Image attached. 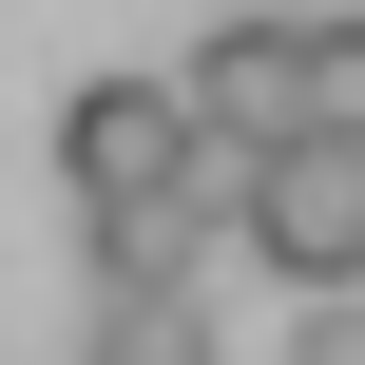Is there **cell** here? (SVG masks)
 Instances as JSON below:
<instances>
[{"mask_svg":"<svg viewBox=\"0 0 365 365\" xmlns=\"http://www.w3.org/2000/svg\"><path fill=\"white\" fill-rule=\"evenodd\" d=\"M231 231L289 269V289H365V135H289L231 173Z\"/></svg>","mask_w":365,"mask_h":365,"instance_id":"1","label":"cell"},{"mask_svg":"<svg viewBox=\"0 0 365 365\" xmlns=\"http://www.w3.org/2000/svg\"><path fill=\"white\" fill-rule=\"evenodd\" d=\"M58 173H77V212H115V192H192V173H231V154L192 135L173 77H77V96H58Z\"/></svg>","mask_w":365,"mask_h":365,"instance_id":"2","label":"cell"},{"mask_svg":"<svg viewBox=\"0 0 365 365\" xmlns=\"http://www.w3.org/2000/svg\"><path fill=\"white\" fill-rule=\"evenodd\" d=\"M173 96H192V135H212L231 173H250V154H289V135H327V96H308V19H231Z\"/></svg>","mask_w":365,"mask_h":365,"instance_id":"3","label":"cell"},{"mask_svg":"<svg viewBox=\"0 0 365 365\" xmlns=\"http://www.w3.org/2000/svg\"><path fill=\"white\" fill-rule=\"evenodd\" d=\"M96 365H212V289H96Z\"/></svg>","mask_w":365,"mask_h":365,"instance_id":"4","label":"cell"},{"mask_svg":"<svg viewBox=\"0 0 365 365\" xmlns=\"http://www.w3.org/2000/svg\"><path fill=\"white\" fill-rule=\"evenodd\" d=\"M289 365H365V289H308V327H289Z\"/></svg>","mask_w":365,"mask_h":365,"instance_id":"5","label":"cell"}]
</instances>
